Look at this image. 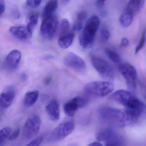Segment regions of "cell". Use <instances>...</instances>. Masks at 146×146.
<instances>
[{
    "mask_svg": "<svg viewBox=\"0 0 146 146\" xmlns=\"http://www.w3.org/2000/svg\"><path fill=\"white\" fill-rule=\"evenodd\" d=\"M99 113L100 117L104 121L117 127H125L135 123L125 110L104 107L99 109Z\"/></svg>",
    "mask_w": 146,
    "mask_h": 146,
    "instance_id": "7a4b0ae2",
    "label": "cell"
},
{
    "mask_svg": "<svg viewBox=\"0 0 146 146\" xmlns=\"http://www.w3.org/2000/svg\"><path fill=\"white\" fill-rule=\"evenodd\" d=\"M145 1V0H130L126 7L130 10L135 15L141 10Z\"/></svg>",
    "mask_w": 146,
    "mask_h": 146,
    "instance_id": "44dd1931",
    "label": "cell"
},
{
    "mask_svg": "<svg viewBox=\"0 0 146 146\" xmlns=\"http://www.w3.org/2000/svg\"><path fill=\"white\" fill-rule=\"evenodd\" d=\"M20 129L19 128L16 129L13 133L10 134L8 138V140L10 141H13L17 139L20 135Z\"/></svg>",
    "mask_w": 146,
    "mask_h": 146,
    "instance_id": "4dcf8cb0",
    "label": "cell"
},
{
    "mask_svg": "<svg viewBox=\"0 0 146 146\" xmlns=\"http://www.w3.org/2000/svg\"><path fill=\"white\" fill-rule=\"evenodd\" d=\"M129 45V40L126 38H123L121 40L120 46L123 47H126Z\"/></svg>",
    "mask_w": 146,
    "mask_h": 146,
    "instance_id": "836d02e7",
    "label": "cell"
},
{
    "mask_svg": "<svg viewBox=\"0 0 146 146\" xmlns=\"http://www.w3.org/2000/svg\"><path fill=\"white\" fill-rule=\"evenodd\" d=\"M46 111L50 119L52 121H57L59 119L60 106L58 101L52 100L46 106Z\"/></svg>",
    "mask_w": 146,
    "mask_h": 146,
    "instance_id": "2e32d148",
    "label": "cell"
},
{
    "mask_svg": "<svg viewBox=\"0 0 146 146\" xmlns=\"http://www.w3.org/2000/svg\"><path fill=\"white\" fill-rule=\"evenodd\" d=\"M83 23L81 21H76V23L73 25L72 30L73 31H77L81 30L83 26Z\"/></svg>",
    "mask_w": 146,
    "mask_h": 146,
    "instance_id": "1f68e13d",
    "label": "cell"
},
{
    "mask_svg": "<svg viewBox=\"0 0 146 146\" xmlns=\"http://www.w3.org/2000/svg\"><path fill=\"white\" fill-rule=\"evenodd\" d=\"M74 38V33H68L64 35L60 36L58 40V44L61 48L66 49L71 46Z\"/></svg>",
    "mask_w": 146,
    "mask_h": 146,
    "instance_id": "d6986e66",
    "label": "cell"
},
{
    "mask_svg": "<svg viewBox=\"0 0 146 146\" xmlns=\"http://www.w3.org/2000/svg\"><path fill=\"white\" fill-rule=\"evenodd\" d=\"M1 112L0 111V117H1Z\"/></svg>",
    "mask_w": 146,
    "mask_h": 146,
    "instance_id": "60d3db41",
    "label": "cell"
},
{
    "mask_svg": "<svg viewBox=\"0 0 146 146\" xmlns=\"http://www.w3.org/2000/svg\"><path fill=\"white\" fill-rule=\"evenodd\" d=\"M83 90L89 96L101 98L111 94L114 90V86L107 81H94L86 84Z\"/></svg>",
    "mask_w": 146,
    "mask_h": 146,
    "instance_id": "277c9868",
    "label": "cell"
},
{
    "mask_svg": "<svg viewBox=\"0 0 146 146\" xmlns=\"http://www.w3.org/2000/svg\"><path fill=\"white\" fill-rule=\"evenodd\" d=\"M110 36H111V34L108 29L105 27L102 28L101 29L100 31V39L101 41L103 42H106L109 40Z\"/></svg>",
    "mask_w": 146,
    "mask_h": 146,
    "instance_id": "484cf974",
    "label": "cell"
},
{
    "mask_svg": "<svg viewBox=\"0 0 146 146\" xmlns=\"http://www.w3.org/2000/svg\"><path fill=\"white\" fill-rule=\"evenodd\" d=\"M134 16L133 13L126 7L119 17L120 24L124 28H128L132 23Z\"/></svg>",
    "mask_w": 146,
    "mask_h": 146,
    "instance_id": "e0dca14e",
    "label": "cell"
},
{
    "mask_svg": "<svg viewBox=\"0 0 146 146\" xmlns=\"http://www.w3.org/2000/svg\"><path fill=\"white\" fill-rule=\"evenodd\" d=\"M39 92L38 90L27 92L23 100V105L26 107H30L33 106L38 100Z\"/></svg>",
    "mask_w": 146,
    "mask_h": 146,
    "instance_id": "ac0fdd59",
    "label": "cell"
},
{
    "mask_svg": "<svg viewBox=\"0 0 146 146\" xmlns=\"http://www.w3.org/2000/svg\"><path fill=\"white\" fill-rule=\"evenodd\" d=\"M98 141L105 142L106 146H121L123 145L122 137L111 128H107L96 135Z\"/></svg>",
    "mask_w": 146,
    "mask_h": 146,
    "instance_id": "30bf717a",
    "label": "cell"
},
{
    "mask_svg": "<svg viewBox=\"0 0 146 146\" xmlns=\"http://www.w3.org/2000/svg\"><path fill=\"white\" fill-rule=\"evenodd\" d=\"M22 58V54L18 50H13L7 55L3 63V69L6 71L12 72L18 67Z\"/></svg>",
    "mask_w": 146,
    "mask_h": 146,
    "instance_id": "4fadbf2b",
    "label": "cell"
},
{
    "mask_svg": "<svg viewBox=\"0 0 146 146\" xmlns=\"http://www.w3.org/2000/svg\"><path fill=\"white\" fill-rule=\"evenodd\" d=\"M145 40H146V32H145V30H144L142 34L140 41L135 49V53H138L142 49L145 44Z\"/></svg>",
    "mask_w": 146,
    "mask_h": 146,
    "instance_id": "4316f807",
    "label": "cell"
},
{
    "mask_svg": "<svg viewBox=\"0 0 146 146\" xmlns=\"http://www.w3.org/2000/svg\"><path fill=\"white\" fill-rule=\"evenodd\" d=\"M64 64L68 68L80 73H84L87 71V66L84 60L73 53H69L65 56Z\"/></svg>",
    "mask_w": 146,
    "mask_h": 146,
    "instance_id": "8fae6325",
    "label": "cell"
},
{
    "mask_svg": "<svg viewBox=\"0 0 146 146\" xmlns=\"http://www.w3.org/2000/svg\"><path fill=\"white\" fill-rule=\"evenodd\" d=\"M41 120L39 115L36 114L31 115L25 123L23 131V137L25 141H29L34 138L40 131Z\"/></svg>",
    "mask_w": 146,
    "mask_h": 146,
    "instance_id": "52a82bcc",
    "label": "cell"
},
{
    "mask_svg": "<svg viewBox=\"0 0 146 146\" xmlns=\"http://www.w3.org/2000/svg\"><path fill=\"white\" fill-rule=\"evenodd\" d=\"M9 31L13 35L21 41L28 40L32 36V33L27 26H13L10 28Z\"/></svg>",
    "mask_w": 146,
    "mask_h": 146,
    "instance_id": "5bb4252c",
    "label": "cell"
},
{
    "mask_svg": "<svg viewBox=\"0 0 146 146\" xmlns=\"http://www.w3.org/2000/svg\"><path fill=\"white\" fill-rule=\"evenodd\" d=\"M106 0H96V5L99 8H102Z\"/></svg>",
    "mask_w": 146,
    "mask_h": 146,
    "instance_id": "e575fe53",
    "label": "cell"
},
{
    "mask_svg": "<svg viewBox=\"0 0 146 146\" xmlns=\"http://www.w3.org/2000/svg\"><path fill=\"white\" fill-rule=\"evenodd\" d=\"M43 19L40 27L41 34L46 39H52L56 34L58 26V17L52 14Z\"/></svg>",
    "mask_w": 146,
    "mask_h": 146,
    "instance_id": "9c48e42d",
    "label": "cell"
},
{
    "mask_svg": "<svg viewBox=\"0 0 146 146\" xmlns=\"http://www.w3.org/2000/svg\"><path fill=\"white\" fill-rule=\"evenodd\" d=\"M64 1H69L70 0H64Z\"/></svg>",
    "mask_w": 146,
    "mask_h": 146,
    "instance_id": "ab89813d",
    "label": "cell"
},
{
    "mask_svg": "<svg viewBox=\"0 0 146 146\" xmlns=\"http://www.w3.org/2000/svg\"><path fill=\"white\" fill-rule=\"evenodd\" d=\"M100 23V21L97 16H93L89 19L79 36V44L83 48L87 49L93 46Z\"/></svg>",
    "mask_w": 146,
    "mask_h": 146,
    "instance_id": "3957f363",
    "label": "cell"
},
{
    "mask_svg": "<svg viewBox=\"0 0 146 146\" xmlns=\"http://www.w3.org/2000/svg\"><path fill=\"white\" fill-rule=\"evenodd\" d=\"M70 24L68 19H64L60 25L59 37L70 33Z\"/></svg>",
    "mask_w": 146,
    "mask_h": 146,
    "instance_id": "cb8c5ba5",
    "label": "cell"
},
{
    "mask_svg": "<svg viewBox=\"0 0 146 146\" xmlns=\"http://www.w3.org/2000/svg\"><path fill=\"white\" fill-rule=\"evenodd\" d=\"M11 131V128L9 126H6L0 130V145H2L8 138Z\"/></svg>",
    "mask_w": 146,
    "mask_h": 146,
    "instance_id": "d4e9b609",
    "label": "cell"
},
{
    "mask_svg": "<svg viewBox=\"0 0 146 146\" xmlns=\"http://www.w3.org/2000/svg\"><path fill=\"white\" fill-rule=\"evenodd\" d=\"M88 17V13L85 11H83L78 13L77 15L76 21H81L84 22V21L87 19Z\"/></svg>",
    "mask_w": 146,
    "mask_h": 146,
    "instance_id": "f546056e",
    "label": "cell"
},
{
    "mask_svg": "<svg viewBox=\"0 0 146 146\" xmlns=\"http://www.w3.org/2000/svg\"><path fill=\"white\" fill-rule=\"evenodd\" d=\"M88 103V100L82 96H76L64 105V111L68 117H73L80 108L86 106Z\"/></svg>",
    "mask_w": 146,
    "mask_h": 146,
    "instance_id": "7c38bea8",
    "label": "cell"
},
{
    "mask_svg": "<svg viewBox=\"0 0 146 146\" xmlns=\"http://www.w3.org/2000/svg\"><path fill=\"white\" fill-rule=\"evenodd\" d=\"M74 127L75 124L72 121L61 123L50 132L47 139V141L54 143L62 141L72 132Z\"/></svg>",
    "mask_w": 146,
    "mask_h": 146,
    "instance_id": "8992f818",
    "label": "cell"
},
{
    "mask_svg": "<svg viewBox=\"0 0 146 146\" xmlns=\"http://www.w3.org/2000/svg\"><path fill=\"white\" fill-rule=\"evenodd\" d=\"M119 70L126 81V86L131 92L136 90L137 73L135 67L128 63L119 65Z\"/></svg>",
    "mask_w": 146,
    "mask_h": 146,
    "instance_id": "ba28073f",
    "label": "cell"
},
{
    "mask_svg": "<svg viewBox=\"0 0 146 146\" xmlns=\"http://www.w3.org/2000/svg\"><path fill=\"white\" fill-rule=\"evenodd\" d=\"M38 14L36 13H31L29 17L27 28L31 32L33 33L34 29L35 28L38 23Z\"/></svg>",
    "mask_w": 146,
    "mask_h": 146,
    "instance_id": "7402d4cb",
    "label": "cell"
},
{
    "mask_svg": "<svg viewBox=\"0 0 146 146\" xmlns=\"http://www.w3.org/2000/svg\"><path fill=\"white\" fill-rule=\"evenodd\" d=\"M13 17H14L15 18L17 19H18L20 17V13H19L18 11H17L13 12Z\"/></svg>",
    "mask_w": 146,
    "mask_h": 146,
    "instance_id": "74e56055",
    "label": "cell"
},
{
    "mask_svg": "<svg viewBox=\"0 0 146 146\" xmlns=\"http://www.w3.org/2000/svg\"><path fill=\"white\" fill-rule=\"evenodd\" d=\"M42 1V0H27L26 3L29 7L36 8L40 5Z\"/></svg>",
    "mask_w": 146,
    "mask_h": 146,
    "instance_id": "f1b7e54d",
    "label": "cell"
},
{
    "mask_svg": "<svg viewBox=\"0 0 146 146\" xmlns=\"http://www.w3.org/2000/svg\"><path fill=\"white\" fill-rule=\"evenodd\" d=\"M91 61L94 66L101 76L107 82H113L114 79V73L111 65L104 59L92 55Z\"/></svg>",
    "mask_w": 146,
    "mask_h": 146,
    "instance_id": "5b68a950",
    "label": "cell"
},
{
    "mask_svg": "<svg viewBox=\"0 0 146 146\" xmlns=\"http://www.w3.org/2000/svg\"><path fill=\"white\" fill-rule=\"evenodd\" d=\"M44 137L43 136L40 135L37 137L34 140H32L29 143L27 144L29 146H40L43 141Z\"/></svg>",
    "mask_w": 146,
    "mask_h": 146,
    "instance_id": "83f0119b",
    "label": "cell"
},
{
    "mask_svg": "<svg viewBox=\"0 0 146 146\" xmlns=\"http://www.w3.org/2000/svg\"><path fill=\"white\" fill-rule=\"evenodd\" d=\"M52 81V78L50 77H47L45 78L44 80V84L45 85H48Z\"/></svg>",
    "mask_w": 146,
    "mask_h": 146,
    "instance_id": "8d00e7d4",
    "label": "cell"
},
{
    "mask_svg": "<svg viewBox=\"0 0 146 146\" xmlns=\"http://www.w3.org/2000/svg\"><path fill=\"white\" fill-rule=\"evenodd\" d=\"M58 0H50L44 7L42 12L43 18L53 14L58 7Z\"/></svg>",
    "mask_w": 146,
    "mask_h": 146,
    "instance_id": "ffe728a7",
    "label": "cell"
},
{
    "mask_svg": "<svg viewBox=\"0 0 146 146\" xmlns=\"http://www.w3.org/2000/svg\"><path fill=\"white\" fill-rule=\"evenodd\" d=\"M89 146H102V144L100 143V142H98L97 141L93 142H91V143L89 144Z\"/></svg>",
    "mask_w": 146,
    "mask_h": 146,
    "instance_id": "f35d334b",
    "label": "cell"
},
{
    "mask_svg": "<svg viewBox=\"0 0 146 146\" xmlns=\"http://www.w3.org/2000/svg\"><path fill=\"white\" fill-rule=\"evenodd\" d=\"M11 87L0 94V110L6 109L12 104L16 95L14 89Z\"/></svg>",
    "mask_w": 146,
    "mask_h": 146,
    "instance_id": "9a60e30c",
    "label": "cell"
},
{
    "mask_svg": "<svg viewBox=\"0 0 146 146\" xmlns=\"http://www.w3.org/2000/svg\"><path fill=\"white\" fill-rule=\"evenodd\" d=\"M21 81L23 82H25L28 79V76H27V74L25 72H23L22 74H20V77H19Z\"/></svg>",
    "mask_w": 146,
    "mask_h": 146,
    "instance_id": "d590c367",
    "label": "cell"
},
{
    "mask_svg": "<svg viewBox=\"0 0 146 146\" xmlns=\"http://www.w3.org/2000/svg\"><path fill=\"white\" fill-rule=\"evenodd\" d=\"M5 9V3L4 0H0V17H1Z\"/></svg>",
    "mask_w": 146,
    "mask_h": 146,
    "instance_id": "d6a6232c",
    "label": "cell"
},
{
    "mask_svg": "<svg viewBox=\"0 0 146 146\" xmlns=\"http://www.w3.org/2000/svg\"><path fill=\"white\" fill-rule=\"evenodd\" d=\"M105 52L111 60L115 64H119L121 61L120 55L115 51L109 48H105Z\"/></svg>",
    "mask_w": 146,
    "mask_h": 146,
    "instance_id": "603a6c76",
    "label": "cell"
},
{
    "mask_svg": "<svg viewBox=\"0 0 146 146\" xmlns=\"http://www.w3.org/2000/svg\"><path fill=\"white\" fill-rule=\"evenodd\" d=\"M110 100L121 104L125 107V111L130 115L135 122L144 112L145 105L131 91L119 90L113 93Z\"/></svg>",
    "mask_w": 146,
    "mask_h": 146,
    "instance_id": "6da1fadb",
    "label": "cell"
}]
</instances>
